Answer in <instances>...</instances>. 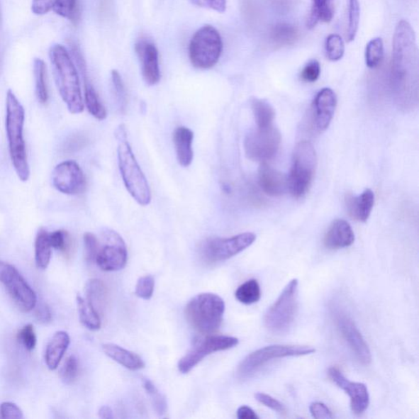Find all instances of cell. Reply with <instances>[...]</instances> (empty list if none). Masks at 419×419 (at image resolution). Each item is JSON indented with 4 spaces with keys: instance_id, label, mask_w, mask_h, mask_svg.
I'll return each instance as SVG.
<instances>
[{
    "instance_id": "obj_1",
    "label": "cell",
    "mask_w": 419,
    "mask_h": 419,
    "mask_svg": "<svg viewBox=\"0 0 419 419\" xmlns=\"http://www.w3.org/2000/svg\"><path fill=\"white\" fill-rule=\"evenodd\" d=\"M418 57L412 26L401 20L396 26L392 45L391 86L398 104L411 109L418 103Z\"/></svg>"
},
{
    "instance_id": "obj_46",
    "label": "cell",
    "mask_w": 419,
    "mask_h": 419,
    "mask_svg": "<svg viewBox=\"0 0 419 419\" xmlns=\"http://www.w3.org/2000/svg\"><path fill=\"white\" fill-rule=\"evenodd\" d=\"M321 68L320 62L317 60H311L302 70L301 77L306 82H315L320 76Z\"/></svg>"
},
{
    "instance_id": "obj_9",
    "label": "cell",
    "mask_w": 419,
    "mask_h": 419,
    "mask_svg": "<svg viewBox=\"0 0 419 419\" xmlns=\"http://www.w3.org/2000/svg\"><path fill=\"white\" fill-rule=\"evenodd\" d=\"M314 352L315 349L307 346L272 345L249 354L238 365V374L242 379L249 378L272 359L302 357Z\"/></svg>"
},
{
    "instance_id": "obj_8",
    "label": "cell",
    "mask_w": 419,
    "mask_h": 419,
    "mask_svg": "<svg viewBox=\"0 0 419 419\" xmlns=\"http://www.w3.org/2000/svg\"><path fill=\"white\" fill-rule=\"evenodd\" d=\"M189 58L199 69H211L217 65L223 52V41L218 30L210 25L203 26L191 39Z\"/></svg>"
},
{
    "instance_id": "obj_16",
    "label": "cell",
    "mask_w": 419,
    "mask_h": 419,
    "mask_svg": "<svg viewBox=\"0 0 419 419\" xmlns=\"http://www.w3.org/2000/svg\"><path fill=\"white\" fill-rule=\"evenodd\" d=\"M52 181L57 191L67 195L81 194L86 185L82 169L74 161L58 164L52 173Z\"/></svg>"
},
{
    "instance_id": "obj_23",
    "label": "cell",
    "mask_w": 419,
    "mask_h": 419,
    "mask_svg": "<svg viewBox=\"0 0 419 419\" xmlns=\"http://www.w3.org/2000/svg\"><path fill=\"white\" fill-rule=\"evenodd\" d=\"M102 347L106 355L126 369L137 371L145 367L144 360L139 355L118 346V345L106 343L103 345Z\"/></svg>"
},
{
    "instance_id": "obj_43",
    "label": "cell",
    "mask_w": 419,
    "mask_h": 419,
    "mask_svg": "<svg viewBox=\"0 0 419 419\" xmlns=\"http://www.w3.org/2000/svg\"><path fill=\"white\" fill-rule=\"evenodd\" d=\"M84 244L87 262L89 263L95 262L100 246L98 238L92 233H86L84 235Z\"/></svg>"
},
{
    "instance_id": "obj_10",
    "label": "cell",
    "mask_w": 419,
    "mask_h": 419,
    "mask_svg": "<svg viewBox=\"0 0 419 419\" xmlns=\"http://www.w3.org/2000/svg\"><path fill=\"white\" fill-rule=\"evenodd\" d=\"M238 342L240 341L238 338L229 336H215L208 334L206 336L196 337L189 352L179 359V372L184 374L189 373L208 355L233 348Z\"/></svg>"
},
{
    "instance_id": "obj_15",
    "label": "cell",
    "mask_w": 419,
    "mask_h": 419,
    "mask_svg": "<svg viewBox=\"0 0 419 419\" xmlns=\"http://www.w3.org/2000/svg\"><path fill=\"white\" fill-rule=\"evenodd\" d=\"M332 315L339 333L352 349L355 357L360 363L364 365L369 364L372 362V354L369 345L365 342L352 318L346 312L338 309V307H335V309L333 307Z\"/></svg>"
},
{
    "instance_id": "obj_30",
    "label": "cell",
    "mask_w": 419,
    "mask_h": 419,
    "mask_svg": "<svg viewBox=\"0 0 419 419\" xmlns=\"http://www.w3.org/2000/svg\"><path fill=\"white\" fill-rule=\"evenodd\" d=\"M83 81L84 86V104H86L89 113L99 121L105 120L107 118V111L101 103L96 90L89 82L88 77L84 78Z\"/></svg>"
},
{
    "instance_id": "obj_55",
    "label": "cell",
    "mask_w": 419,
    "mask_h": 419,
    "mask_svg": "<svg viewBox=\"0 0 419 419\" xmlns=\"http://www.w3.org/2000/svg\"><path fill=\"white\" fill-rule=\"evenodd\" d=\"M99 416L101 418H113V412L109 406H104L100 408Z\"/></svg>"
},
{
    "instance_id": "obj_54",
    "label": "cell",
    "mask_w": 419,
    "mask_h": 419,
    "mask_svg": "<svg viewBox=\"0 0 419 419\" xmlns=\"http://www.w3.org/2000/svg\"><path fill=\"white\" fill-rule=\"evenodd\" d=\"M86 140L84 139V137L77 136V137L73 138L72 140L69 141V144L66 148L68 151H70V152L78 150L79 148H81L82 147H83L84 145V143H86Z\"/></svg>"
},
{
    "instance_id": "obj_39",
    "label": "cell",
    "mask_w": 419,
    "mask_h": 419,
    "mask_svg": "<svg viewBox=\"0 0 419 419\" xmlns=\"http://www.w3.org/2000/svg\"><path fill=\"white\" fill-rule=\"evenodd\" d=\"M345 52V44L342 37L332 34L325 41V54L328 60L337 62L341 60Z\"/></svg>"
},
{
    "instance_id": "obj_24",
    "label": "cell",
    "mask_w": 419,
    "mask_h": 419,
    "mask_svg": "<svg viewBox=\"0 0 419 419\" xmlns=\"http://www.w3.org/2000/svg\"><path fill=\"white\" fill-rule=\"evenodd\" d=\"M374 205V194L371 189H366L364 192L353 197L349 196L347 199V208L349 215L355 220L366 222L372 212Z\"/></svg>"
},
{
    "instance_id": "obj_38",
    "label": "cell",
    "mask_w": 419,
    "mask_h": 419,
    "mask_svg": "<svg viewBox=\"0 0 419 419\" xmlns=\"http://www.w3.org/2000/svg\"><path fill=\"white\" fill-rule=\"evenodd\" d=\"M348 1L347 40L352 42L357 36L359 29L360 7L359 0H348Z\"/></svg>"
},
{
    "instance_id": "obj_5",
    "label": "cell",
    "mask_w": 419,
    "mask_h": 419,
    "mask_svg": "<svg viewBox=\"0 0 419 419\" xmlns=\"http://www.w3.org/2000/svg\"><path fill=\"white\" fill-rule=\"evenodd\" d=\"M225 301L214 294H201L185 307V317L196 331L204 334L218 330L224 318Z\"/></svg>"
},
{
    "instance_id": "obj_51",
    "label": "cell",
    "mask_w": 419,
    "mask_h": 419,
    "mask_svg": "<svg viewBox=\"0 0 419 419\" xmlns=\"http://www.w3.org/2000/svg\"><path fill=\"white\" fill-rule=\"evenodd\" d=\"M55 0H33V12L36 15H44L50 11Z\"/></svg>"
},
{
    "instance_id": "obj_29",
    "label": "cell",
    "mask_w": 419,
    "mask_h": 419,
    "mask_svg": "<svg viewBox=\"0 0 419 419\" xmlns=\"http://www.w3.org/2000/svg\"><path fill=\"white\" fill-rule=\"evenodd\" d=\"M79 318L82 325L91 331H97L101 328L99 313L89 302L78 295L77 296Z\"/></svg>"
},
{
    "instance_id": "obj_44",
    "label": "cell",
    "mask_w": 419,
    "mask_h": 419,
    "mask_svg": "<svg viewBox=\"0 0 419 419\" xmlns=\"http://www.w3.org/2000/svg\"><path fill=\"white\" fill-rule=\"evenodd\" d=\"M18 338L19 342L23 345V347L26 350H28V351H33L35 347L37 342L33 325H25L22 330L19 331Z\"/></svg>"
},
{
    "instance_id": "obj_3",
    "label": "cell",
    "mask_w": 419,
    "mask_h": 419,
    "mask_svg": "<svg viewBox=\"0 0 419 419\" xmlns=\"http://www.w3.org/2000/svg\"><path fill=\"white\" fill-rule=\"evenodd\" d=\"M115 136L118 142L119 169L126 190L140 206L150 205L152 201L150 184L127 140V132L124 125L118 127Z\"/></svg>"
},
{
    "instance_id": "obj_2",
    "label": "cell",
    "mask_w": 419,
    "mask_h": 419,
    "mask_svg": "<svg viewBox=\"0 0 419 419\" xmlns=\"http://www.w3.org/2000/svg\"><path fill=\"white\" fill-rule=\"evenodd\" d=\"M50 57L58 92L72 114L83 113L84 104L77 66L65 46H52Z\"/></svg>"
},
{
    "instance_id": "obj_22",
    "label": "cell",
    "mask_w": 419,
    "mask_h": 419,
    "mask_svg": "<svg viewBox=\"0 0 419 419\" xmlns=\"http://www.w3.org/2000/svg\"><path fill=\"white\" fill-rule=\"evenodd\" d=\"M194 132L185 126L177 127L173 133L177 161L180 166L189 167L194 160Z\"/></svg>"
},
{
    "instance_id": "obj_41",
    "label": "cell",
    "mask_w": 419,
    "mask_h": 419,
    "mask_svg": "<svg viewBox=\"0 0 419 419\" xmlns=\"http://www.w3.org/2000/svg\"><path fill=\"white\" fill-rule=\"evenodd\" d=\"M155 289V279L152 275H145L140 278L135 286V294L138 298L150 300Z\"/></svg>"
},
{
    "instance_id": "obj_34",
    "label": "cell",
    "mask_w": 419,
    "mask_h": 419,
    "mask_svg": "<svg viewBox=\"0 0 419 419\" xmlns=\"http://www.w3.org/2000/svg\"><path fill=\"white\" fill-rule=\"evenodd\" d=\"M261 296V287L256 279L247 280L238 288L235 293L236 299L244 305L257 303Z\"/></svg>"
},
{
    "instance_id": "obj_12",
    "label": "cell",
    "mask_w": 419,
    "mask_h": 419,
    "mask_svg": "<svg viewBox=\"0 0 419 419\" xmlns=\"http://www.w3.org/2000/svg\"><path fill=\"white\" fill-rule=\"evenodd\" d=\"M0 283L21 311L30 312L35 309L37 296L13 265L0 261Z\"/></svg>"
},
{
    "instance_id": "obj_45",
    "label": "cell",
    "mask_w": 419,
    "mask_h": 419,
    "mask_svg": "<svg viewBox=\"0 0 419 419\" xmlns=\"http://www.w3.org/2000/svg\"><path fill=\"white\" fill-rule=\"evenodd\" d=\"M50 244L56 250L66 252L70 245V238L65 230H56L49 235Z\"/></svg>"
},
{
    "instance_id": "obj_40",
    "label": "cell",
    "mask_w": 419,
    "mask_h": 419,
    "mask_svg": "<svg viewBox=\"0 0 419 419\" xmlns=\"http://www.w3.org/2000/svg\"><path fill=\"white\" fill-rule=\"evenodd\" d=\"M79 374V362L76 357L71 355L66 359L60 369V379L65 384L70 385L77 379Z\"/></svg>"
},
{
    "instance_id": "obj_25",
    "label": "cell",
    "mask_w": 419,
    "mask_h": 419,
    "mask_svg": "<svg viewBox=\"0 0 419 419\" xmlns=\"http://www.w3.org/2000/svg\"><path fill=\"white\" fill-rule=\"evenodd\" d=\"M70 337L65 331L57 332L48 344L45 352V363L50 370H55L70 345Z\"/></svg>"
},
{
    "instance_id": "obj_27",
    "label": "cell",
    "mask_w": 419,
    "mask_h": 419,
    "mask_svg": "<svg viewBox=\"0 0 419 419\" xmlns=\"http://www.w3.org/2000/svg\"><path fill=\"white\" fill-rule=\"evenodd\" d=\"M312 6L307 26L309 28L321 23H330L334 16V5L333 0H311Z\"/></svg>"
},
{
    "instance_id": "obj_21",
    "label": "cell",
    "mask_w": 419,
    "mask_h": 419,
    "mask_svg": "<svg viewBox=\"0 0 419 419\" xmlns=\"http://www.w3.org/2000/svg\"><path fill=\"white\" fill-rule=\"evenodd\" d=\"M258 179L264 193L272 197L282 196L289 189L288 179L284 174L264 162L259 169Z\"/></svg>"
},
{
    "instance_id": "obj_20",
    "label": "cell",
    "mask_w": 419,
    "mask_h": 419,
    "mask_svg": "<svg viewBox=\"0 0 419 419\" xmlns=\"http://www.w3.org/2000/svg\"><path fill=\"white\" fill-rule=\"evenodd\" d=\"M354 233L349 223L344 220H334L323 238V244L330 250H337L352 246Z\"/></svg>"
},
{
    "instance_id": "obj_11",
    "label": "cell",
    "mask_w": 419,
    "mask_h": 419,
    "mask_svg": "<svg viewBox=\"0 0 419 419\" xmlns=\"http://www.w3.org/2000/svg\"><path fill=\"white\" fill-rule=\"evenodd\" d=\"M256 238L252 233H243L230 238H209L203 244L201 253L208 262H225L250 247Z\"/></svg>"
},
{
    "instance_id": "obj_36",
    "label": "cell",
    "mask_w": 419,
    "mask_h": 419,
    "mask_svg": "<svg viewBox=\"0 0 419 419\" xmlns=\"http://www.w3.org/2000/svg\"><path fill=\"white\" fill-rule=\"evenodd\" d=\"M384 57L383 40L374 38L371 40L365 49V63L369 68H376L380 65Z\"/></svg>"
},
{
    "instance_id": "obj_32",
    "label": "cell",
    "mask_w": 419,
    "mask_h": 419,
    "mask_svg": "<svg viewBox=\"0 0 419 419\" xmlns=\"http://www.w3.org/2000/svg\"><path fill=\"white\" fill-rule=\"evenodd\" d=\"M252 108L257 128H267V127L274 125L275 111L267 101L254 99Z\"/></svg>"
},
{
    "instance_id": "obj_18",
    "label": "cell",
    "mask_w": 419,
    "mask_h": 419,
    "mask_svg": "<svg viewBox=\"0 0 419 419\" xmlns=\"http://www.w3.org/2000/svg\"><path fill=\"white\" fill-rule=\"evenodd\" d=\"M337 107L335 93L325 88L317 94L312 104V124L317 132L325 131L330 126Z\"/></svg>"
},
{
    "instance_id": "obj_13",
    "label": "cell",
    "mask_w": 419,
    "mask_h": 419,
    "mask_svg": "<svg viewBox=\"0 0 419 419\" xmlns=\"http://www.w3.org/2000/svg\"><path fill=\"white\" fill-rule=\"evenodd\" d=\"M102 245L99 246L95 263L104 272H118L125 267L128 252L123 238L118 232L106 229Z\"/></svg>"
},
{
    "instance_id": "obj_52",
    "label": "cell",
    "mask_w": 419,
    "mask_h": 419,
    "mask_svg": "<svg viewBox=\"0 0 419 419\" xmlns=\"http://www.w3.org/2000/svg\"><path fill=\"white\" fill-rule=\"evenodd\" d=\"M35 315L36 319L41 323H49L52 320V314L50 307L47 304L42 302L40 305H37L35 307Z\"/></svg>"
},
{
    "instance_id": "obj_53",
    "label": "cell",
    "mask_w": 419,
    "mask_h": 419,
    "mask_svg": "<svg viewBox=\"0 0 419 419\" xmlns=\"http://www.w3.org/2000/svg\"><path fill=\"white\" fill-rule=\"evenodd\" d=\"M238 418L240 419H258L259 417L252 408L242 406L237 411Z\"/></svg>"
},
{
    "instance_id": "obj_31",
    "label": "cell",
    "mask_w": 419,
    "mask_h": 419,
    "mask_svg": "<svg viewBox=\"0 0 419 419\" xmlns=\"http://www.w3.org/2000/svg\"><path fill=\"white\" fill-rule=\"evenodd\" d=\"M86 300L99 313L107 301L108 289L102 280L89 279L86 285Z\"/></svg>"
},
{
    "instance_id": "obj_7",
    "label": "cell",
    "mask_w": 419,
    "mask_h": 419,
    "mask_svg": "<svg viewBox=\"0 0 419 419\" xmlns=\"http://www.w3.org/2000/svg\"><path fill=\"white\" fill-rule=\"evenodd\" d=\"M317 167L314 146L308 141H301L296 146L293 166L288 179V186L295 198L303 197L308 192Z\"/></svg>"
},
{
    "instance_id": "obj_50",
    "label": "cell",
    "mask_w": 419,
    "mask_h": 419,
    "mask_svg": "<svg viewBox=\"0 0 419 419\" xmlns=\"http://www.w3.org/2000/svg\"><path fill=\"white\" fill-rule=\"evenodd\" d=\"M310 411L312 417L317 419H330L333 418L330 408L321 402L312 403L310 406Z\"/></svg>"
},
{
    "instance_id": "obj_19",
    "label": "cell",
    "mask_w": 419,
    "mask_h": 419,
    "mask_svg": "<svg viewBox=\"0 0 419 419\" xmlns=\"http://www.w3.org/2000/svg\"><path fill=\"white\" fill-rule=\"evenodd\" d=\"M135 51L140 62L143 78L148 86H155L161 79L157 47L152 42L140 40L135 45Z\"/></svg>"
},
{
    "instance_id": "obj_33",
    "label": "cell",
    "mask_w": 419,
    "mask_h": 419,
    "mask_svg": "<svg viewBox=\"0 0 419 419\" xmlns=\"http://www.w3.org/2000/svg\"><path fill=\"white\" fill-rule=\"evenodd\" d=\"M54 12L60 17L77 24L81 18V5L79 0H55L52 4Z\"/></svg>"
},
{
    "instance_id": "obj_49",
    "label": "cell",
    "mask_w": 419,
    "mask_h": 419,
    "mask_svg": "<svg viewBox=\"0 0 419 419\" xmlns=\"http://www.w3.org/2000/svg\"><path fill=\"white\" fill-rule=\"evenodd\" d=\"M192 2L198 6L208 8L217 13H223L226 11V0H192Z\"/></svg>"
},
{
    "instance_id": "obj_37",
    "label": "cell",
    "mask_w": 419,
    "mask_h": 419,
    "mask_svg": "<svg viewBox=\"0 0 419 419\" xmlns=\"http://www.w3.org/2000/svg\"><path fill=\"white\" fill-rule=\"evenodd\" d=\"M144 387L157 415L159 416L165 415L167 411V402L165 396L157 389V387L150 380H144Z\"/></svg>"
},
{
    "instance_id": "obj_14",
    "label": "cell",
    "mask_w": 419,
    "mask_h": 419,
    "mask_svg": "<svg viewBox=\"0 0 419 419\" xmlns=\"http://www.w3.org/2000/svg\"><path fill=\"white\" fill-rule=\"evenodd\" d=\"M280 144V133L272 125L267 128H257L248 134L244 142V147L249 159L264 162L277 155Z\"/></svg>"
},
{
    "instance_id": "obj_47",
    "label": "cell",
    "mask_w": 419,
    "mask_h": 419,
    "mask_svg": "<svg viewBox=\"0 0 419 419\" xmlns=\"http://www.w3.org/2000/svg\"><path fill=\"white\" fill-rule=\"evenodd\" d=\"M255 398H256V400L261 403V404L272 408L274 411L279 413H286V412H287V410H286V408L282 403L274 399L272 396L262 393V392H257V393L255 394Z\"/></svg>"
},
{
    "instance_id": "obj_35",
    "label": "cell",
    "mask_w": 419,
    "mask_h": 419,
    "mask_svg": "<svg viewBox=\"0 0 419 419\" xmlns=\"http://www.w3.org/2000/svg\"><path fill=\"white\" fill-rule=\"evenodd\" d=\"M34 75L37 98L40 103L46 104L49 99L46 84V65L40 58H35L34 61Z\"/></svg>"
},
{
    "instance_id": "obj_28",
    "label": "cell",
    "mask_w": 419,
    "mask_h": 419,
    "mask_svg": "<svg viewBox=\"0 0 419 419\" xmlns=\"http://www.w3.org/2000/svg\"><path fill=\"white\" fill-rule=\"evenodd\" d=\"M50 233L45 229H40L37 233L35 241V259L37 267L45 269L49 267L51 256L52 246L49 237Z\"/></svg>"
},
{
    "instance_id": "obj_42",
    "label": "cell",
    "mask_w": 419,
    "mask_h": 419,
    "mask_svg": "<svg viewBox=\"0 0 419 419\" xmlns=\"http://www.w3.org/2000/svg\"><path fill=\"white\" fill-rule=\"evenodd\" d=\"M111 81H113L116 99L118 100L119 108L121 113H125L127 107V95L125 84L118 71L113 70L111 72Z\"/></svg>"
},
{
    "instance_id": "obj_48",
    "label": "cell",
    "mask_w": 419,
    "mask_h": 419,
    "mask_svg": "<svg viewBox=\"0 0 419 419\" xmlns=\"http://www.w3.org/2000/svg\"><path fill=\"white\" fill-rule=\"evenodd\" d=\"M0 417L11 419L24 418L22 410L12 402L2 403L0 406Z\"/></svg>"
},
{
    "instance_id": "obj_6",
    "label": "cell",
    "mask_w": 419,
    "mask_h": 419,
    "mask_svg": "<svg viewBox=\"0 0 419 419\" xmlns=\"http://www.w3.org/2000/svg\"><path fill=\"white\" fill-rule=\"evenodd\" d=\"M298 308V280L294 279L286 285L264 318V325L274 334L288 333L294 325Z\"/></svg>"
},
{
    "instance_id": "obj_26",
    "label": "cell",
    "mask_w": 419,
    "mask_h": 419,
    "mask_svg": "<svg viewBox=\"0 0 419 419\" xmlns=\"http://www.w3.org/2000/svg\"><path fill=\"white\" fill-rule=\"evenodd\" d=\"M299 31L294 25L286 23L275 24L270 29L269 38L275 46H289L298 39Z\"/></svg>"
},
{
    "instance_id": "obj_17",
    "label": "cell",
    "mask_w": 419,
    "mask_h": 419,
    "mask_svg": "<svg viewBox=\"0 0 419 419\" xmlns=\"http://www.w3.org/2000/svg\"><path fill=\"white\" fill-rule=\"evenodd\" d=\"M330 379L351 398V408L354 415H362L369 406V394L367 386L362 383H353L343 375L342 371L331 367L328 371Z\"/></svg>"
},
{
    "instance_id": "obj_4",
    "label": "cell",
    "mask_w": 419,
    "mask_h": 419,
    "mask_svg": "<svg viewBox=\"0 0 419 419\" xmlns=\"http://www.w3.org/2000/svg\"><path fill=\"white\" fill-rule=\"evenodd\" d=\"M25 110L11 89L7 92L6 121L5 127L9 140L10 157L22 181H28L30 177V167L26 155V146L23 137Z\"/></svg>"
}]
</instances>
